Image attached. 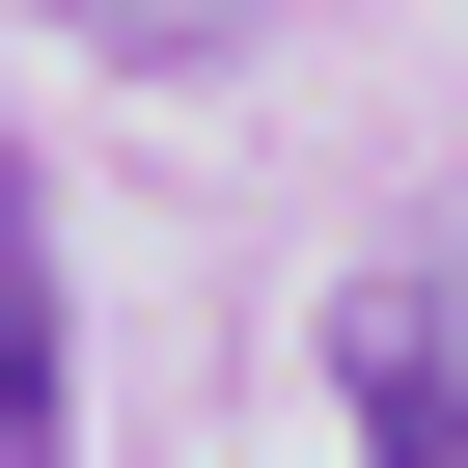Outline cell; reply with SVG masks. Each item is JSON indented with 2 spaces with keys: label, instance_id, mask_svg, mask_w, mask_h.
<instances>
[{
  "label": "cell",
  "instance_id": "obj_1",
  "mask_svg": "<svg viewBox=\"0 0 468 468\" xmlns=\"http://www.w3.org/2000/svg\"><path fill=\"white\" fill-rule=\"evenodd\" d=\"M331 386H358V441H386V468H468V303H441V276H358Z\"/></svg>",
  "mask_w": 468,
  "mask_h": 468
},
{
  "label": "cell",
  "instance_id": "obj_2",
  "mask_svg": "<svg viewBox=\"0 0 468 468\" xmlns=\"http://www.w3.org/2000/svg\"><path fill=\"white\" fill-rule=\"evenodd\" d=\"M56 413H83V331H56V220H28V165H0V468H56Z\"/></svg>",
  "mask_w": 468,
  "mask_h": 468
},
{
  "label": "cell",
  "instance_id": "obj_3",
  "mask_svg": "<svg viewBox=\"0 0 468 468\" xmlns=\"http://www.w3.org/2000/svg\"><path fill=\"white\" fill-rule=\"evenodd\" d=\"M83 28H111V56H220L249 0H83Z\"/></svg>",
  "mask_w": 468,
  "mask_h": 468
}]
</instances>
